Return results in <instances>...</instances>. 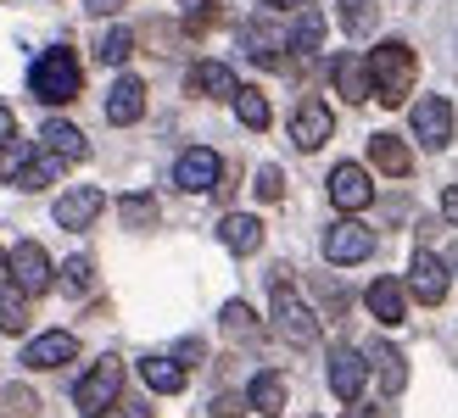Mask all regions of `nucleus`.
Listing matches in <instances>:
<instances>
[{
  "label": "nucleus",
  "instance_id": "31",
  "mask_svg": "<svg viewBox=\"0 0 458 418\" xmlns=\"http://www.w3.org/2000/svg\"><path fill=\"white\" fill-rule=\"evenodd\" d=\"M96 56H101L106 67H123V62L134 56V34H129V29H106L101 45H96Z\"/></svg>",
  "mask_w": 458,
  "mask_h": 418
},
{
  "label": "nucleus",
  "instance_id": "13",
  "mask_svg": "<svg viewBox=\"0 0 458 418\" xmlns=\"http://www.w3.org/2000/svg\"><path fill=\"white\" fill-rule=\"evenodd\" d=\"M79 357V340L67 330H51V335H34L29 346H22V368H34V374H51V368L73 363Z\"/></svg>",
  "mask_w": 458,
  "mask_h": 418
},
{
  "label": "nucleus",
  "instance_id": "8",
  "mask_svg": "<svg viewBox=\"0 0 458 418\" xmlns=\"http://www.w3.org/2000/svg\"><path fill=\"white\" fill-rule=\"evenodd\" d=\"M447 285H453V273L437 251H414V263H408V296H414L420 307H442Z\"/></svg>",
  "mask_w": 458,
  "mask_h": 418
},
{
  "label": "nucleus",
  "instance_id": "43",
  "mask_svg": "<svg viewBox=\"0 0 458 418\" xmlns=\"http://www.w3.org/2000/svg\"><path fill=\"white\" fill-rule=\"evenodd\" d=\"M263 6H274V12H296V6H308V0H263Z\"/></svg>",
  "mask_w": 458,
  "mask_h": 418
},
{
  "label": "nucleus",
  "instance_id": "32",
  "mask_svg": "<svg viewBox=\"0 0 458 418\" xmlns=\"http://www.w3.org/2000/svg\"><path fill=\"white\" fill-rule=\"evenodd\" d=\"M17 162H22V139H17V118L6 106H0V168L17 173Z\"/></svg>",
  "mask_w": 458,
  "mask_h": 418
},
{
  "label": "nucleus",
  "instance_id": "12",
  "mask_svg": "<svg viewBox=\"0 0 458 418\" xmlns=\"http://www.w3.org/2000/svg\"><path fill=\"white\" fill-rule=\"evenodd\" d=\"M335 134V112L325 101H302L291 112V139H296V151H318L325 139Z\"/></svg>",
  "mask_w": 458,
  "mask_h": 418
},
{
  "label": "nucleus",
  "instance_id": "42",
  "mask_svg": "<svg viewBox=\"0 0 458 418\" xmlns=\"http://www.w3.org/2000/svg\"><path fill=\"white\" fill-rule=\"evenodd\" d=\"M123 418H151V407L146 402H123Z\"/></svg>",
  "mask_w": 458,
  "mask_h": 418
},
{
  "label": "nucleus",
  "instance_id": "29",
  "mask_svg": "<svg viewBox=\"0 0 458 418\" xmlns=\"http://www.w3.org/2000/svg\"><path fill=\"white\" fill-rule=\"evenodd\" d=\"M235 118L251 129V134H263L268 129V118H274V112H268V101H263V89H235Z\"/></svg>",
  "mask_w": 458,
  "mask_h": 418
},
{
  "label": "nucleus",
  "instance_id": "4",
  "mask_svg": "<svg viewBox=\"0 0 458 418\" xmlns=\"http://www.w3.org/2000/svg\"><path fill=\"white\" fill-rule=\"evenodd\" d=\"M118 390H123V363H118V357H101V363L73 385V407H79L84 418H101L106 407H118Z\"/></svg>",
  "mask_w": 458,
  "mask_h": 418
},
{
  "label": "nucleus",
  "instance_id": "25",
  "mask_svg": "<svg viewBox=\"0 0 458 418\" xmlns=\"http://www.w3.org/2000/svg\"><path fill=\"white\" fill-rule=\"evenodd\" d=\"M325 45V12L318 6H296V29H291V51L296 56H313Z\"/></svg>",
  "mask_w": 458,
  "mask_h": 418
},
{
  "label": "nucleus",
  "instance_id": "39",
  "mask_svg": "<svg viewBox=\"0 0 458 418\" xmlns=\"http://www.w3.org/2000/svg\"><path fill=\"white\" fill-rule=\"evenodd\" d=\"M246 407H251V402H246V397H235V390H224V397L213 402V413H218V418H235V413H246Z\"/></svg>",
  "mask_w": 458,
  "mask_h": 418
},
{
  "label": "nucleus",
  "instance_id": "3",
  "mask_svg": "<svg viewBox=\"0 0 458 418\" xmlns=\"http://www.w3.org/2000/svg\"><path fill=\"white\" fill-rule=\"evenodd\" d=\"M291 268H274V330H280L285 346H296V352H308V346H318V318L302 296L291 290Z\"/></svg>",
  "mask_w": 458,
  "mask_h": 418
},
{
  "label": "nucleus",
  "instance_id": "16",
  "mask_svg": "<svg viewBox=\"0 0 458 418\" xmlns=\"http://www.w3.org/2000/svg\"><path fill=\"white\" fill-rule=\"evenodd\" d=\"M146 118V84L134 79V73H123L118 84L106 89V123L112 129H129V123H140Z\"/></svg>",
  "mask_w": 458,
  "mask_h": 418
},
{
  "label": "nucleus",
  "instance_id": "9",
  "mask_svg": "<svg viewBox=\"0 0 458 418\" xmlns=\"http://www.w3.org/2000/svg\"><path fill=\"white\" fill-rule=\"evenodd\" d=\"M218 173H224V162H218V151H208V146H191L185 156L174 162V184L185 196H208V190H218Z\"/></svg>",
  "mask_w": 458,
  "mask_h": 418
},
{
  "label": "nucleus",
  "instance_id": "1",
  "mask_svg": "<svg viewBox=\"0 0 458 418\" xmlns=\"http://www.w3.org/2000/svg\"><path fill=\"white\" fill-rule=\"evenodd\" d=\"M369 79H375V101L380 106H403L414 96V79H420V56L408 39H380L369 51Z\"/></svg>",
  "mask_w": 458,
  "mask_h": 418
},
{
  "label": "nucleus",
  "instance_id": "14",
  "mask_svg": "<svg viewBox=\"0 0 458 418\" xmlns=\"http://www.w3.org/2000/svg\"><path fill=\"white\" fill-rule=\"evenodd\" d=\"M241 51L258 67H285L280 51H291V39H285V29H274L268 17H258V22H246V29H241Z\"/></svg>",
  "mask_w": 458,
  "mask_h": 418
},
{
  "label": "nucleus",
  "instance_id": "11",
  "mask_svg": "<svg viewBox=\"0 0 458 418\" xmlns=\"http://www.w3.org/2000/svg\"><path fill=\"white\" fill-rule=\"evenodd\" d=\"M414 139L420 146H430V151H442L447 139H453V106L442 101V96H425V101H414Z\"/></svg>",
  "mask_w": 458,
  "mask_h": 418
},
{
  "label": "nucleus",
  "instance_id": "41",
  "mask_svg": "<svg viewBox=\"0 0 458 418\" xmlns=\"http://www.w3.org/2000/svg\"><path fill=\"white\" fill-rule=\"evenodd\" d=\"M118 6H123V0H89V12H96V17H112Z\"/></svg>",
  "mask_w": 458,
  "mask_h": 418
},
{
  "label": "nucleus",
  "instance_id": "15",
  "mask_svg": "<svg viewBox=\"0 0 458 418\" xmlns=\"http://www.w3.org/2000/svg\"><path fill=\"white\" fill-rule=\"evenodd\" d=\"M101 213H106V190H101V184H73V190L56 201V223L62 229H89Z\"/></svg>",
  "mask_w": 458,
  "mask_h": 418
},
{
  "label": "nucleus",
  "instance_id": "26",
  "mask_svg": "<svg viewBox=\"0 0 458 418\" xmlns=\"http://www.w3.org/2000/svg\"><path fill=\"white\" fill-rule=\"evenodd\" d=\"M140 380L157 390V397H179V390H185V368H179L174 357H146L140 363Z\"/></svg>",
  "mask_w": 458,
  "mask_h": 418
},
{
  "label": "nucleus",
  "instance_id": "37",
  "mask_svg": "<svg viewBox=\"0 0 458 418\" xmlns=\"http://www.w3.org/2000/svg\"><path fill=\"white\" fill-rule=\"evenodd\" d=\"M0 413H6V418H34L39 397H34V390H22V385H12V390H0Z\"/></svg>",
  "mask_w": 458,
  "mask_h": 418
},
{
  "label": "nucleus",
  "instance_id": "21",
  "mask_svg": "<svg viewBox=\"0 0 458 418\" xmlns=\"http://www.w3.org/2000/svg\"><path fill=\"white\" fill-rule=\"evenodd\" d=\"M369 363H375L380 397H403V385H408V357L397 352V346H386V340H375V346H369Z\"/></svg>",
  "mask_w": 458,
  "mask_h": 418
},
{
  "label": "nucleus",
  "instance_id": "36",
  "mask_svg": "<svg viewBox=\"0 0 458 418\" xmlns=\"http://www.w3.org/2000/svg\"><path fill=\"white\" fill-rule=\"evenodd\" d=\"M341 29H347V34H369L375 29V6H369V0H341Z\"/></svg>",
  "mask_w": 458,
  "mask_h": 418
},
{
  "label": "nucleus",
  "instance_id": "27",
  "mask_svg": "<svg viewBox=\"0 0 458 418\" xmlns=\"http://www.w3.org/2000/svg\"><path fill=\"white\" fill-rule=\"evenodd\" d=\"M62 173V156H34V162H17V173H12V184H17V190H45V184H51Z\"/></svg>",
  "mask_w": 458,
  "mask_h": 418
},
{
  "label": "nucleus",
  "instance_id": "34",
  "mask_svg": "<svg viewBox=\"0 0 458 418\" xmlns=\"http://www.w3.org/2000/svg\"><path fill=\"white\" fill-rule=\"evenodd\" d=\"M89 279H96V263H89V257H67V263H62V290H67V296H84Z\"/></svg>",
  "mask_w": 458,
  "mask_h": 418
},
{
  "label": "nucleus",
  "instance_id": "23",
  "mask_svg": "<svg viewBox=\"0 0 458 418\" xmlns=\"http://www.w3.org/2000/svg\"><path fill=\"white\" fill-rule=\"evenodd\" d=\"M285 397H291V385H285V374H274V368H263V374L246 385V402H251V413H263V418L285 413Z\"/></svg>",
  "mask_w": 458,
  "mask_h": 418
},
{
  "label": "nucleus",
  "instance_id": "20",
  "mask_svg": "<svg viewBox=\"0 0 458 418\" xmlns=\"http://www.w3.org/2000/svg\"><path fill=\"white\" fill-rule=\"evenodd\" d=\"M369 162H375L386 179H408V173H414V156H408V146H403L397 134H386V129L369 134Z\"/></svg>",
  "mask_w": 458,
  "mask_h": 418
},
{
  "label": "nucleus",
  "instance_id": "5",
  "mask_svg": "<svg viewBox=\"0 0 458 418\" xmlns=\"http://www.w3.org/2000/svg\"><path fill=\"white\" fill-rule=\"evenodd\" d=\"M369 257H375V229H369V223H358V218L330 223V235H325V263L352 268V263H369Z\"/></svg>",
  "mask_w": 458,
  "mask_h": 418
},
{
  "label": "nucleus",
  "instance_id": "2",
  "mask_svg": "<svg viewBox=\"0 0 458 418\" xmlns=\"http://www.w3.org/2000/svg\"><path fill=\"white\" fill-rule=\"evenodd\" d=\"M29 89H34V101H45V106L79 101V89H84L79 56H73V51H45V56L29 67Z\"/></svg>",
  "mask_w": 458,
  "mask_h": 418
},
{
  "label": "nucleus",
  "instance_id": "7",
  "mask_svg": "<svg viewBox=\"0 0 458 418\" xmlns=\"http://www.w3.org/2000/svg\"><path fill=\"white\" fill-rule=\"evenodd\" d=\"M325 380H330V397L352 407L363 397V380H369V352H358V346H335Z\"/></svg>",
  "mask_w": 458,
  "mask_h": 418
},
{
  "label": "nucleus",
  "instance_id": "6",
  "mask_svg": "<svg viewBox=\"0 0 458 418\" xmlns=\"http://www.w3.org/2000/svg\"><path fill=\"white\" fill-rule=\"evenodd\" d=\"M6 273H12V285H22L29 296H45L56 285V268H51V257H45V246H34V240H17L6 251Z\"/></svg>",
  "mask_w": 458,
  "mask_h": 418
},
{
  "label": "nucleus",
  "instance_id": "38",
  "mask_svg": "<svg viewBox=\"0 0 458 418\" xmlns=\"http://www.w3.org/2000/svg\"><path fill=\"white\" fill-rule=\"evenodd\" d=\"M258 196L263 201H280L285 196V173L280 168H258Z\"/></svg>",
  "mask_w": 458,
  "mask_h": 418
},
{
  "label": "nucleus",
  "instance_id": "24",
  "mask_svg": "<svg viewBox=\"0 0 458 418\" xmlns=\"http://www.w3.org/2000/svg\"><path fill=\"white\" fill-rule=\"evenodd\" d=\"M39 139H45V151L51 156H62V162H84L89 156V146H84V134L73 129V123H62V118H51L39 129Z\"/></svg>",
  "mask_w": 458,
  "mask_h": 418
},
{
  "label": "nucleus",
  "instance_id": "33",
  "mask_svg": "<svg viewBox=\"0 0 458 418\" xmlns=\"http://www.w3.org/2000/svg\"><path fill=\"white\" fill-rule=\"evenodd\" d=\"M118 218H123L129 229H151V223H157V201H151L146 190H140V196H123V201H118Z\"/></svg>",
  "mask_w": 458,
  "mask_h": 418
},
{
  "label": "nucleus",
  "instance_id": "17",
  "mask_svg": "<svg viewBox=\"0 0 458 418\" xmlns=\"http://www.w3.org/2000/svg\"><path fill=\"white\" fill-rule=\"evenodd\" d=\"M330 79H335V89H341V101H369L375 96V79H369V56H358V51H347V56H335V67H330Z\"/></svg>",
  "mask_w": 458,
  "mask_h": 418
},
{
  "label": "nucleus",
  "instance_id": "18",
  "mask_svg": "<svg viewBox=\"0 0 458 418\" xmlns=\"http://www.w3.org/2000/svg\"><path fill=\"white\" fill-rule=\"evenodd\" d=\"M185 89L191 96H201V101H235V73H229L224 62H196L191 73H185Z\"/></svg>",
  "mask_w": 458,
  "mask_h": 418
},
{
  "label": "nucleus",
  "instance_id": "40",
  "mask_svg": "<svg viewBox=\"0 0 458 418\" xmlns=\"http://www.w3.org/2000/svg\"><path fill=\"white\" fill-rule=\"evenodd\" d=\"M442 218L458 229V184H447V190H442Z\"/></svg>",
  "mask_w": 458,
  "mask_h": 418
},
{
  "label": "nucleus",
  "instance_id": "22",
  "mask_svg": "<svg viewBox=\"0 0 458 418\" xmlns=\"http://www.w3.org/2000/svg\"><path fill=\"white\" fill-rule=\"evenodd\" d=\"M218 240H224V251H235V257H251V251L263 246V223L251 213H229L218 223Z\"/></svg>",
  "mask_w": 458,
  "mask_h": 418
},
{
  "label": "nucleus",
  "instance_id": "28",
  "mask_svg": "<svg viewBox=\"0 0 458 418\" xmlns=\"http://www.w3.org/2000/svg\"><path fill=\"white\" fill-rule=\"evenodd\" d=\"M0 330H6V335H22V330H29V290H22V285H6V290H0Z\"/></svg>",
  "mask_w": 458,
  "mask_h": 418
},
{
  "label": "nucleus",
  "instance_id": "10",
  "mask_svg": "<svg viewBox=\"0 0 458 418\" xmlns=\"http://www.w3.org/2000/svg\"><path fill=\"white\" fill-rule=\"evenodd\" d=\"M330 201L341 206V213H363V206L375 201L369 173H363L358 162H335V168H330Z\"/></svg>",
  "mask_w": 458,
  "mask_h": 418
},
{
  "label": "nucleus",
  "instance_id": "30",
  "mask_svg": "<svg viewBox=\"0 0 458 418\" xmlns=\"http://www.w3.org/2000/svg\"><path fill=\"white\" fill-rule=\"evenodd\" d=\"M218 323H224V335H229V340H258V313H251L246 301H224Z\"/></svg>",
  "mask_w": 458,
  "mask_h": 418
},
{
  "label": "nucleus",
  "instance_id": "19",
  "mask_svg": "<svg viewBox=\"0 0 458 418\" xmlns=\"http://www.w3.org/2000/svg\"><path fill=\"white\" fill-rule=\"evenodd\" d=\"M363 301H369L375 323H386V330H397L408 318V285H397V279H375V285L363 290Z\"/></svg>",
  "mask_w": 458,
  "mask_h": 418
},
{
  "label": "nucleus",
  "instance_id": "35",
  "mask_svg": "<svg viewBox=\"0 0 458 418\" xmlns=\"http://www.w3.org/2000/svg\"><path fill=\"white\" fill-rule=\"evenodd\" d=\"M213 22H218V0H185V34L201 39Z\"/></svg>",
  "mask_w": 458,
  "mask_h": 418
}]
</instances>
